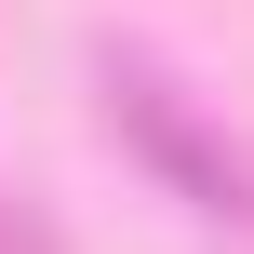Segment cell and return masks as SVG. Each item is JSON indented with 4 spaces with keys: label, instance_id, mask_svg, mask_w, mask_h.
<instances>
[{
    "label": "cell",
    "instance_id": "1",
    "mask_svg": "<svg viewBox=\"0 0 254 254\" xmlns=\"http://www.w3.org/2000/svg\"><path fill=\"white\" fill-rule=\"evenodd\" d=\"M94 80H107V134H121L201 228H241V241H254V161L228 147V121H201L147 54H94Z\"/></svg>",
    "mask_w": 254,
    "mask_h": 254
}]
</instances>
